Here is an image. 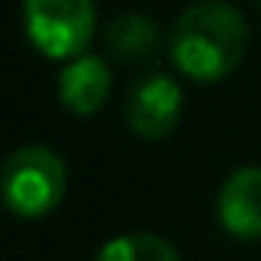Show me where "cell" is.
Wrapping results in <instances>:
<instances>
[{
	"mask_svg": "<svg viewBox=\"0 0 261 261\" xmlns=\"http://www.w3.org/2000/svg\"><path fill=\"white\" fill-rule=\"evenodd\" d=\"M248 23L225 0H198L178 13L169 33V57L175 70L195 83L225 80L245 57Z\"/></svg>",
	"mask_w": 261,
	"mask_h": 261,
	"instance_id": "cell-1",
	"label": "cell"
},
{
	"mask_svg": "<svg viewBox=\"0 0 261 261\" xmlns=\"http://www.w3.org/2000/svg\"><path fill=\"white\" fill-rule=\"evenodd\" d=\"M66 192V169L53 149L20 146L4 162V202L20 218H43Z\"/></svg>",
	"mask_w": 261,
	"mask_h": 261,
	"instance_id": "cell-2",
	"label": "cell"
},
{
	"mask_svg": "<svg viewBox=\"0 0 261 261\" xmlns=\"http://www.w3.org/2000/svg\"><path fill=\"white\" fill-rule=\"evenodd\" d=\"M23 20L33 46L53 60L80 57L96 30L93 0H23Z\"/></svg>",
	"mask_w": 261,
	"mask_h": 261,
	"instance_id": "cell-3",
	"label": "cell"
},
{
	"mask_svg": "<svg viewBox=\"0 0 261 261\" xmlns=\"http://www.w3.org/2000/svg\"><path fill=\"white\" fill-rule=\"evenodd\" d=\"M182 116V89L172 76H146L126 96V122L142 139H166Z\"/></svg>",
	"mask_w": 261,
	"mask_h": 261,
	"instance_id": "cell-4",
	"label": "cell"
},
{
	"mask_svg": "<svg viewBox=\"0 0 261 261\" xmlns=\"http://www.w3.org/2000/svg\"><path fill=\"white\" fill-rule=\"evenodd\" d=\"M218 222L238 242L261 238V169L245 166L225 178L218 192Z\"/></svg>",
	"mask_w": 261,
	"mask_h": 261,
	"instance_id": "cell-5",
	"label": "cell"
},
{
	"mask_svg": "<svg viewBox=\"0 0 261 261\" xmlns=\"http://www.w3.org/2000/svg\"><path fill=\"white\" fill-rule=\"evenodd\" d=\"M106 96H109V66L102 57L80 53L60 73V102L70 113H76V116L99 113Z\"/></svg>",
	"mask_w": 261,
	"mask_h": 261,
	"instance_id": "cell-6",
	"label": "cell"
},
{
	"mask_svg": "<svg viewBox=\"0 0 261 261\" xmlns=\"http://www.w3.org/2000/svg\"><path fill=\"white\" fill-rule=\"evenodd\" d=\"M159 43V27L142 13H122L106 27V50L119 63H149Z\"/></svg>",
	"mask_w": 261,
	"mask_h": 261,
	"instance_id": "cell-7",
	"label": "cell"
},
{
	"mask_svg": "<svg viewBox=\"0 0 261 261\" xmlns=\"http://www.w3.org/2000/svg\"><path fill=\"white\" fill-rule=\"evenodd\" d=\"M93 261H182V258L166 238L136 231V235H119L106 242Z\"/></svg>",
	"mask_w": 261,
	"mask_h": 261,
	"instance_id": "cell-8",
	"label": "cell"
}]
</instances>
